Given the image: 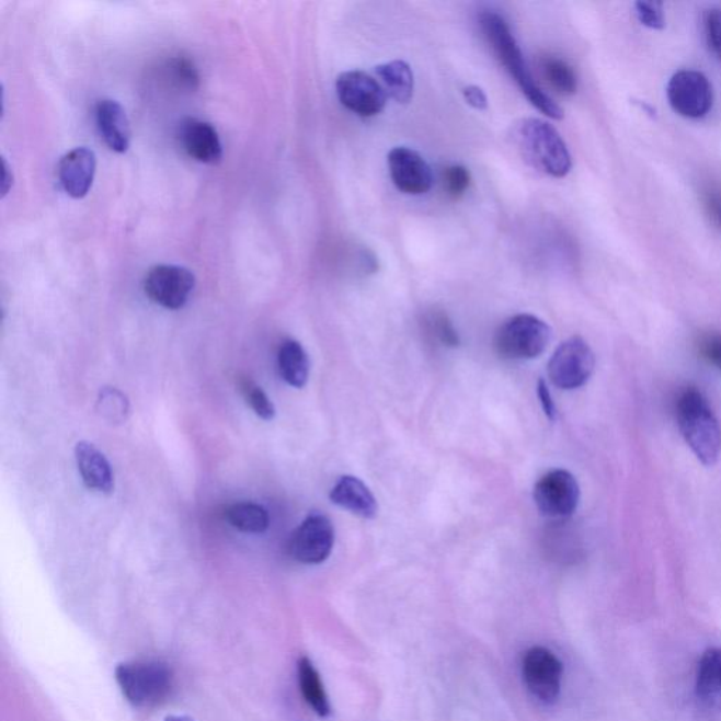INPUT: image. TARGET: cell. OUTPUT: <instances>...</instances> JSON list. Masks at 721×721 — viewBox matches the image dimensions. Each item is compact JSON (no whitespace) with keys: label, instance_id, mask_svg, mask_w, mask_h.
<instances>
[{"label":"cell","instance_id":"6da1fadb","mask_svg":"<svg viewBox=\"0 0 721 721\" xmlns=\"http://www.w3.org/2000/svg\"><path fill=\"white\" fill-rule=\"evenodd\" d=\"M479 24H481L483 36L488 39L489 46L496 54L499 61L505 67L508 76L515 79V82L520 88L523 95L528 99V102L537 107L542 115L552 118V121H561L564 117V111H562V107L558 105L554 99L548 96L537 85L506 20L501 14L485 12L479 18Z\"/></svg>","mask_w":721,"mask_h":721},{"label":"cell","instance_id":"7a4b0ae2","mask_svg":"<svg viewBox=\"0 0 721 721\" xmlns=\"http://www.w3.org/2000/svg\"><path fill=\"white\" fill-rule=\"evenodd\" d=\"M679 432L705 467H713L721 454V427L705 394L696 388H685L675 403Z\"/></svg>","mask_w":721,"mask_h":721},{"label":"cell","instance_id":"3957f363","mask_svg":"<svg viewBox=\"0 0 721 721\" xmlns=\"http://www.w3.org/2000/svg\"><path fill=\"white\" fill-rule=\"evenodd\" d=\"M523 156L546 174L564 178L572 168L571 152L557 128L541 118H525L515 128Z\"/></svg>","mask_w":721,"mask_h":721},{"label":"cell","instance_id":"277c9868","mask_svg":"<svg viewBox=\"0 0 721 721\" xmlns=\"http://www.w3.org/2000/svg\"><path fill=\"white\" fill-rule=\"evenodd\" d=\"M116 680L125 698L136 708H150L170 695L174 675L161 661H133L116 668Z\"/></svg>","mask_w":721,"mask_h":721},{"label":"cell","instance_id":"5b68a950","mask_svg":"<svg viewBox=\"0 0 721 721\" xmlns=\"http://www.w3.org/2000/svg\"><path fill=\"white\" fill-rule=\"evenodd\" d=\"M552 337L550 325L533 314H516L507 319L495 334L499 357L508 360H526L540 357Z\"/></svg>","mask_w":721,"mask_h":721},{"label":"cell","instance_id":"8992f818","mask_svg":"<svg viewBox=\"0 0 721 721\" xmlns=\"http://www.w3.org/2000/svg\"><path fill=\"white\" fill-rule=\"evenodd\" d=\"M595 365V354L584 339H568L548 363V377L557 388L574 390L591 379Z\"/></svg>","mask_w":721,"mask_h":721},{"label":"cell","instance_id":"52a82bcc","mask_svg":"<svg viewBox=\"0 0 721 721\" xmlns=\"http://www.w3.org/2000/svg\"><path fill=\"white\" fill-rule=\"evenodd\" d=\"M666 98L678 115L686 118H702L712 111V83L702 72L683 69L670 79Z\"/></svg>","mask_w":721,"mask_h":721},{"label":"cell","instance_id":"ba28073f","mask_svg":"<svg viewBox=\"0 0 721 721\" xmlns=\"http://www.w3.org/2000/svg\"><path fill=\"white\" fill-rule=\"evenodd\" d=\"M581 489L576 478L565 469H554L538 479L535 502L542 516L564 520L580 505Z\"/></svg>","mask_w":721,"mask_h":721},{"label":"cell","instance_id":"9c48e42d","mask_svg":"<svg viewBox=\"0 0 721 721\" xmlns=\"http://www.w3.org/2000/svg\"><path fill=\"white\" fill-rule=\"evenodd\" d=\"M334 547V527L323 513L313 512L296 528L288 545L290 557L300 564H322Z\"/></svg>","mask_w":721,"mask_h":721},{"label":"cell","instance_id":"30bf717a","mask_svg":"<svg viewBox=\"0 0 721 721\" xmlns=\"http://www.w3.org/2000/svg\"><path fill=\"white\" fill-rule=\"evenodd\" d=\"M564 666L545 646H533L523 656V679L528 693L541 703L552 705L560 698Z\"/></svg>","mask_w":721,"mask_h":721},{"label":"cell","instance_id":"8fae6325","mask_svg":"<svg viewBox=\"0 0 721 721\" xmlns=\"http://www.w3.org/2000/svg\"><path fill=\"white\" fill-rule=\"evenodd\" d=\"M195 285V275L184 266L156 265L146 275L145 293L151 302L178 310L190 300Z\"/></svg>","mask_w":721,"mask_h":721},{"label":"cell","instance_id":"7c38bea8","mask_svg":"<svg viewBox=\"0 0 721 721\" xmlns=\"http://www.w3.org/2000/svg\"><path fill=\"white\" fill-rule=\"evenodd\" d=\"M340 103L354 115L374 117L387 105V92L377 79L363 71L340 73L335 82Z\"/></svg>","mask_w":721,"mask_h":721},{"label":"cell","instance_id":"4fadbf2b","mask_svg":"<svg viewBox=\"0 0 721 721\" xmlns=\"http://www.w3.org/2000/svg\"><path fill=\"white\" fill-rule=\"evenodd\" d=\"M390 180L407 195L427 194L433 186L432 168L417 151L397 147L388 154Z\"/></svg>","mask_w":721,"mask_h":721},{"label":"cell","instance_id":"5bb4252c","mask_svg":"<svg viewBox=\"0 0 721 721\" xmlns=\"http://www.w3.org/2000/svg\"><path fill=\"white\" fill-rule=\"evenodd\" d=\"M180 141L187 156L202 164L216 165L224 158L219 133L210 123L186 118L180 126Z\"/></svg>","mask_w":721,"mask_h":721},{"label":"cell","instance_id":"9a60e30c","mask_svg":"<svg viewBox=\"0 0 721 721\" xmlns=\"http://www.w3.org/2000/svg\"><path fill=\"white\" fill-rule=\"evenodd\" d=\"M96 174L95 152L85 147L76 148L62 157L58 167L59 182L73 199H82L91 191Z\"/></svg>","mask_w":721,"mask_h":721},{"label":"cell","instance_id":"2e32d148","mask_svg":"<svg viewBox=\"0 0 721 721\" xmlns=\"http://www.w3.org/2000/svg\"><path fill=\"white\" fill-rule=\"evenodd\" d=\"M76 458L79 473L88 489L103 495L115 491V476L105 454L99 451L93 444L81 442L76 447Z\"/></svg>","mask_w":721,"mask_h":721},{"label":"cell","instance_id":"e0dca14e","mask_svg":"<svg viewBox=\"0 0 721 721\" xmlns=\"http://www.w3.org/2000/svg\"><path fill=\"white\" fill-rule=\"evenodd\" d=\"M99 131L112 151L126 152L130 147L131 128L125 108L112 99H103L96 105Z\"/></svg>","mask_w":721,"mask_h":721},{"label":"cell","instance_id":"ac0fdd59","mask_svg":"<svg viewBox=\"0 0 721 721\" xmlns=\"http://www.w3.org/2000/svg\"><path fill=\"white\" fill-rule=\"evenodd\" d=\"M330 501L355 516L374 518L378 515V502L360 479L343 477L330 492Z\"/></svg>","mask_w":721,"mask_h":721},{"label":"cell","instance_id":"d6986e66","mask_svg":"<svg viewBox=\"0 0 721 721\" xmlns=\"http://www.w3.org/2000/svg\"><path fill=\"white\" fill-rule=\"evenodd\" d=\"M696 695L706 708L721 712V649H710L700 659Z\"/></svg>","mask_w":721,"mask_h":721},{"label":"cell","instance_id":"ffe728a7","mask_svg":"<svg viewBox=\"0 0 721 721\" xmlns=\"http://www.w3.org/2000/svg\"><path fill=\"white\" fill-rule=\"evenodd\" d=\"M298 679L300 693H302L306 703L312 708L319 718H330L332 706H330L328 694H325L318 670L314 668L312 661L308 656H302L299 660Z\"/></svg>","mask_w":721,"mask_h":721},{"label":"cell","instance_id":"44dd1931","mask_svg":"<svg viewBox=\"0 0 721 721\" xmlns=\"http://www.w3.org/2000/svg\"><path fill=\"white\" fill-rule=\"evenodd\" d=\"M278 368L281 377L294 388H304L308 384L310 360L300 343L286 340L281 345L278 354Z\"/></svg>","mask_w":721,"mask_h":721},{"label":"cell","instance_id":"7402d4cb","mask_svg":"<svg viewBox=\"0 0 721 721\" xmlns=\"http://www.w3.org/2000/svg\"><path fill=\"white\" fill-rule=\"evenodd\" d=\"M377 76L387 95L398 103H409L413 98L414 77L408 62L390 61L377 67Z\"/></svg>","mask_w":721,"mask_h":721},{"label":"cell","instance_id":"603a6c76","mask_svg":"<svg viewBox=\"0 0 721 721\" xmlns=\"http://www.w3.org/2000/svg\"><path fill=\"white\" fill-rule=\"evenodd\" d=\"M227 522L231 527L251 535H261L270 527L268 512L253 502L234 503L226 512Z\"/></svg>","mask_w":721,"mask_h":721},{"label":"cell","instance_id":"cb8c5ba5","mask_svg":"<svg viewBox=\"0 0 721 721\" xmlns=\"http://www.w3.org/2000/svg\"><path fill=\"white\" fill-rule=\"evenodd\" d=\"M541 69L547 82L561 95H574L577 91V77L574 68L564 59L558 57L542 58Z\"/></svg>","mask_w":721,"mask_h":721},{"label":"cell","instance_id":"d4e9b609","mask_svg":"<svg viewBox=\"0 0 721 721\" xmlns=\"http://www.w3.org/2000/svg\"><path fill=\"white\" fill-rule=\"evenodd\" d=\"M128 400L126 394L116 388L101 390L98 399V412L103 419L112 423L125 422L128 414Z\"/></svg>","mask_w":721,"mask_h":721},{"label":"cell","instance_id":"484cf974","mask_svg":"<svg viewBox=\"0 0 721 721\" xmlns=\"http://www.w3.org/2000/svg\"><path fill=\"white\" fill-rule=\"evenodd\" d=\"M240 390L244 394L245 402L254 410L256 416L271 422L275 417L276 410L271 399L266 397L263 389L255 385L250 378L240 380Z\"/></svg>","mask_w":721,"mask_h":721},{"label":"cell","instance_id":"4316f807","mask_svg":"<svg viewBox=\"0 0 721 721\" xmlns=\"http://www.w3.org/2000/svg\"><path fill=\"white\" fill-rule=\"evenodd\" d=\"M444 190L447 195L453 199H459L466 194L469 185H471V174L466 167L451 165L446 168L443 175Z\"/></svg>","mask_w":721,"mask_h":721},{"label":"cell","instance_id":"83f0119b","mask_svg":"<svg viewBox=\"0 0 721 721\" xmlns=\"http://www.w3.org/2000/svg\"><path fill=\"white\" fill-rule=\"evenodd\" d=\"M427 325L430 332H432L444 345L448 347H457L459 344V337L457 330L454 329L451 320L448 319V316L443 312H434L428 314Z\"/></svg>","mask_w":721,"mask_h":721},{"label":"cell","instance_id":"f1b7e54d","mask_svg":"<svg viewBox=\"0 0 721 721\" xmlns=\"http://www.w3.org/2000/svg\"><path fill=\"white\" fill-rule=\"evenodd\" d=\"M637 19L643 26L651 30H663L665 27L664 7L661 2L653 0H640L634 4Z\"/></svg>","mask_w":721,"mask_h":721},{"label":"cell","instance_id":"f546056e","mask_svg":"<svg viewBox=\"0 0 721 721\" xmlns=\"http://www.w3.org/2000/svg\"><path fill=\"white\" fill-rule=\"evenodd\" d=\"M706 37L721 62V9H710L705 18Z\"/></svg>","mask_w":721,"mask_h":721},{"label":"cell","instance_id":"4dcf8cb0","mask_svg":"<svg viewBox=\"0 0 721 721\" xmlns=\"http://www.w3.org/2000/svg\"><path fill=\"white\" fill-rule=\"evenodd\" d=\"M171 72L178 83H181V87H186L190 89H195L197 81H199V76H197L196 68L192 66L187 59L175 58L171 62Z\"/></svg>","mask_w":721,"mask_h":721},{"label":"cell","instance_id":"1f68e13d","mask_svg":"<svg viewBox=\"0 0 721 721\" xmlns=\"http://www.w3.org/2000/svg\"><path fill=\"white\" fill-rule=\"evenodd\" d=\"M699 350L700 354H702V357L708 360V363L714 365L716 368L721 370V334H706L705 337L700 340Z\"/></svg>","mask_w":721,"mask_h":721},{"label":"cell","instance_id":"d6a6232c","mask_svg":"<svg viewBox=\"0 0 721 721\" xmlns=\"http://www.w3.org/2000/svg\"><path fill=\"white\" fill-rule=\"evenodd\" d=\"M537 393L538 398H540L541 407L542 410H545L546 416L550 419L551 422H554L557 417V408L545 379L538 380Z\"/></svg>","mask_w":721,"mask_h":721},{"label":"cell","instance_id":"836d02e7","mask_svg":"<svg viewBox=\"0 0 721 721\" xmlns=\"http://www.w3.org/2000/svg\"><path fill=\"white\" fill-rule=\"evenodd\" d=\"M464 98L469 106L477 108V111H485L488 107V98L481 88L471 85L464 89Z\"/></svg>","mask_w":721,"mask_h":721},{"label":"cell","instance_id":"e575fe53","mask_svg":"<svg viewBox=\"0 0 721 721\" xmlns=\"http://www.w3.org/2000/svg\"><path fill=\"white\" fill-rule=\"evenodd\" d=\"M708 206L710 214L713 216V219L718 221L719 226H721V195H710L708 199Z\"/></svg>","mask_w":721,"mask_h":721},{"label":"cell","instance_id":"d590c367","mask_svg":"<svg viewBox=\"0 0 721 721\" xmlns=\"http://www.w3.org/2000/svg\"><path fill=\"white\" fill-rule=\"evenodd\" d=\"M9 165L8 162L3 160V182H2V192L3 196L8 194L10 187H12L13 181L9 180Z\"/></svg>","mask_w":721,"mask_h":721},{"label":"cell","instance_id":"8d00e7d4","mask_svg":"<svg viewBox=\"0 0 721 721\" xmlns=\"http://www.w3.org/2000/svg\"><path fill=\"white\" fill-rule=\"evenodd\" d=\"M165 721H194V720L187 718V716H168Z\"/></svg>","mask_w":721,"mask_h":721}]
</instances>
